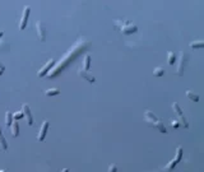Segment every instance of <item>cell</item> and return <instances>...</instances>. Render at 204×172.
<instances>
[{
    "instance_id": "cell-3",
    "label": "cell",
    "mask_w": 204,
    "mask_h": 172,
    "mask_svg": "<svg viewBox=\"0 0 204 172\" xmlns=\"http://www.w3.org/2000/svg\"><path fill=\"white\" fill-rule=\"evenodd\" d=\"M187 59H189V56H187L186 52H180V61H179V66H177V72H176V74L179 77H181L184 74V70H185V68H186V64H187Z\"/></svg>"
},
{
    "instance_id": "cell-9",
    "label": "cell",
    "mask_w": 204,
    "mask_h": 172,
    "mask_svg": "<svg viewBox=\"0 0 204 172\" xmlns=\"http://www.w3.org/2000/svg\"><path fill=\"white\" fill-rule=\"evenodd\" d=\"M47 129H48V121L45 120L42 122V125H41V128H40V133H38V137H37L38 142H43L45 137H46V133H47Z\"/></svg>"
},
{
    "instance_id": "cell-12",
    "label": "cell",
    "mask_w": 204,
    "mask_h": 172,
    "mask_svg": "<svg viewBox=\"0 0 204 172\" xmlns=\"http://www.w3.org/2000/svg\"><path fill=\"white\" fill-rule=\"evenodd\" d=\"M10 128H12V135H13L14 138H17L19 135V125H18V122L13 121V124H12Z\"/></svg>"
},
{
    "instance_id": "cell-8",
    "label": "cell",
    "mask_w": 204,
    "mask_h": 172,
    "mask_svg": "<svg viewBox=\"0 0 204 172\" xmlns=\"http://www.w3.org/2000/svg\"><path fill=\"white\" fill-rule=\"evenodd\" d=\"M22 112H23L24 116L27 117V124L30 125V126L33 125V117H32L30 106H28V105H23V106H22Z\"/></svg>"
},
{
    "instance_id": "cell-6",
    "label": "cell",
    "mask_w": 204,
    "mask_h": 172,
    "mask_svg": "<svg viewBox=\"0 0 204 172\" xmlns=\"http://www.w3.org/2000/svg\"><path fill=\"white\" fill-rule=\"evenodd\" d=\"M54 65H55V61L52 60V59H50V60H48L47 63L45 64L43 66H42V68H41L40 70H38L37 75H38V77H45V75H47V74H48V72L51 70V68L54 66Z\"/></svg>"
},
{
    "instance_id": "cell-1",
    "label": "cell",
    "mask_w": 204,
    "mask_h": 172,
    "mask_svg": "<svg viewBox=\"0 0 204 172\" xmlns=\"http://www.w3.org/2000/svg\"><path fill=\"white\" fill-rule=\"evenodd\" d=\"M144 119H145L147 124H148L149 126H152V128H154V129H158L160 130V133H162V134H167L166 126L163 125V122L153 112H150V111L147 110V111L144 112Z\"/></svg>"
},
{
    "instance_id": "cell-15",
    "label": "cell",
    "mask_w": 204,
    "mask_h": 172,
    "mask_svg": "<svg viewBox=\"0 0 204 172\" xmlns=\"http://www.w3.org/2000/svg\"><path fill=\"white\" fill-rule=\"evenodd\" d=\"M167 61H169L170 65H174L175 63H176V56H175V54H174L172 51L167 52Z\"/></svg>"
},
{
    "instance_id": "cell-26",
    "label": "cell",
    "mask_w": 204,
    "mask_h": 172,
    "mask_svg": "<svg viewBox=\"0 0 204 172\" xmlns=\"http://www.w3.org/2000/svg\"><path fill=\"white\" fill-rule=\"evenodd\" d=\"M3 73H4V70H1V69H0V75H1V74H3Z\"/></svg>"
},
{
    "instance_id": "cell-7",
    "label": "cell",
    "mask_w": 204,
    "mask_h": 172,
    "mask_svg": "<svg viewBox=\"0 0 204 172\" xmlns=\"http://www.w3.org/2000/svg\"><path fill=\"white\" fill-rule=\"evenodd\" d=\"M30 7H24V10H23V15H22V19H20V24H19V28L20 30H24L27 26V22H28V17H30Z\"/></svg>"
},
{
    "instance_id": "cell-4",
    "label": "cell",
    "mask_w": 204,
    "mask_h": 172,
    "mask_svg": "<svg viewBox=\"0 0 204 172\" xmlns=\"http://www.w3.org/2000/svg\"><path fill=\"white\" fill-rule=\"evenodd\" d=\"M172 108H174V111L176 112L177 116L180 117V120H181V122L184 124V126H185V128H189V122L186 121L185 115H184V112L181 111V108H180V106H179L177 102H174V103H172Z\"/></svg>"
},
{
    "instance_id": "cell-18",
    "label": "cell",
    "mask_w": 204,
    "mask_h": 172,
    "mask_svg": "<svg viewBox=\"0 0 204 172\" xmlns=\"http://www.w3.org/2000/svg\"><path fill=\"white\" fill-rule=\"evenodd\" d=\"M163 74H165V69H163L162 66H157L153 70V75L154 77H162Z\"/></svg>"
},
{
    "instance_id": "cell-10",
    "label": "cell",
    "mask_w": 204,
    "mask_h": 172,
    "mask_svg": "<svg viewBox=\"0 0 204 172\" xmlns=\"http://www.w3.org/2000/svg\"><path fill=\"white\" fill-rule=\"evenodd\" d=\"M36 28H37L38 38L41 41H45V38H46V30H45V24L42 22H37V23H36Z\"/></svg>"
},
{
    "instance_id": "cell-19",
    "label": "cell",
    "mask_w": 204,
    "mask_h": 172,
    "mask_svg": "<svg viewBox=\"0 0 204 172\" xmlns=\"http://www.w3.org/2000/svg\"><path fill=\"white\" fill-rule=\"evenodd\" d=\"M204 46V42L200 40V41H195V42H191L190 43V47H193V48H202Z\"/></svg>"
},
{
    "instance_id": "cell-2",
    "label": "cell",
    "mask_w": 204,
    "mask_h": 172,
    "mask_svg": "<svg viewBox=\"0 0 204 172\" xmlns=\"http://www.w3.org/2000/svg\"><path fill=\"white\" fill-rule=\"evenodd\" d=\"M115 27H117V30H120L122 32V35H132L138 31L135 24H132L126 19L125 20H120V19L115 20Z\"/></svg>"
},
{
    "instance_id": "cell-21",
    "label": "cell",
    "mask_w": 204,
    "mask_h": 172,
    "mask_svg": "<svg viewBox=\"0 0 204 172\" xmlns=\"http://www.w3.org/2000/svg\"><path fill=\"white\" fill-rule=\"evenodd\" d=\"M23 116H24V115H23V112L20 111V112H15V113L13 115V119H14L15 121H18V120H20V119H22Z\"/></svg>"
},
{
    "instance_id": "cell-14",
    "label": "cell",
    "mask_w": 204,
    "mask_h": 172,
    "mask_svg": "<svg viewBox=\"0 0 204 172\" xmlns=\"http://www.w3.org/2000/svg\"><path fill=\"white\" fill-rule=\"evenodd\" d=\"M0 145H1V148H3L4 152H7V150H8V143H7L5 138H4V135L1 133V129H0Z\"/></svg>"
},
{
    "instance_id": "cell-28",
    "label": "cell",
    "mask_w": 204,
    "mask_h": 172,
    "mask_svg": "<svg viewBox=\"0 0 204 172\" xmlns=\"http://www.w3.org/2000/svg\"><path fill=\"white\" fill-rule=\"evenodd\" d=\"M0 172H5V171H4V170H0Z\"/></svg>"
},
{
    "instance_id": "cell-24",
    "label": "cell",
    "mask_w": 204,
    "mask_h": 172,
    "mask_svg": "<svg viewBox=\"0 0 204 172\" xmlns=\"http://www.w3.org/2000/svg\"><path fill=\"white\" fill-rule=\"evenodd\" d=\"M0 69H1V70H5V66H4L1 63H0Z\"/></svg>"
},
{
    "instance_id": "cell-25",
    "label": "cell",
    "mask_w": 204,
    "mask_h": 172,
    "mask_svg": "<svg viewBox=\"0 0 204 172\" xmlns=\"http://www.w3.org/2000/svg\"><path fill=\"white\" fill-rule=\"evenodd\" d=\"M60 172H69V170H68V168H63V170H61Z\"/></svg>"
},
{
    "instance_id": "cell-16",
    "label": "cell",
    "mask_w": 204,
    "mask_h": 172,
    "mask_svg": "<svg viewBox=\"0 0 204 172\" xmlns=\"http://www.w3.org/2000/svg\"><path fill=\"white\" fill-rule=\"evenodd\" d=\"M12 124H13V116L10 115L9 111L5 112V125L8 126V128H10Z\"/></svg>"
},
{
    "instance_id": "cell-11",
    "label": "cell",
    "mask_w": 204,
    "mask_h": 172,
    "mask_svg": "<svg viewBox=\"0 0 204 172\" xmlns=\"http://www.w3.org/2000/svg\"><path fill=\"white\" fill-rule=\"evenodd\" d=\"M78 75L83 78L84 80L89 82V83H95V82H96V78H95V77L91 75V74H88L87 72H85V70H82V69H79V70H78Z\"/></svg>"
},
{
    "instance_id": "cell-13",
    "label": "cell",
    "mask_w": 204,
    "mask_h": 172,
    "mask_svg": "<svg viewBox=\"0 0 204 172\" xmlns=\"http://www.w3.org/2000/svg\"><path fill=\"white\" fill-rule=\"evenodd\" d=\"M60 93L59 88H50V89H46L45 91V95L48 96V97H52V96H58Z\"/></svg>"
},
{
    "instance_id": "cell-22",
    "label": "cell",
    "mask_w": 204,
    "mask_h": 172,
    "mask_svg": "<svg viewBox=\"0 0 204 172\" xmlns=\"http://www.w3.org/2000/svg\"><path fill=\"white\" fill-rule=\"evenodd\" d=\"M107 172H117V166L115 163H112V165L109 166V171Z\"/></svg>"
},
{
    "instance_id": "cell-17",
    "label": "cell",
    "mask_w": 204,
    "mask_h": 172,
    "mask_svg": "<svg viewBox=\"0 0 204 172\" xmlns=\"http://www.w3.org/2000/svg\"><path fill=\"white\" fill-rule=\"evenodd\" d=\"M186 97L189 98L190 101H194V102H198L199 101V96L195 95V93H193L191 91H186Z\"/></svg>"
},
{
    "instance_id": "cell-5",
    "label": "cell",
    "mask_w": 204,
    "mask_h": 172,
    "mask_svg": "<svg viewBox=\"0 0 204 172\" xmlns=\"http://www.w3.org/2000/svg\"><path fill=\"white\" fill-rule=\"evenodd\" d=\"M181 157H182V148H181V147H177V148H176V157H175L170 163H167L166 170H172L174 167L179 163V161L181 159Z\"/></svg>"
},
{
    "instance_id": "cell-20",
    "label": "cell",
    "mask_w": 204,
    "mask_h": 172,
    "mask_svg": "<svg viewBox=\"0 0 204 172\" xmlns=\"http://www.w3.org/2000/svg\"><path fill=\"white\" fill-rule=\"evenodd\" d=\"M89 64H91V56H89V55H85V56H84V66H83L85 72H87L88 69H89Z\"/></svg>"
},
{
    "instance_id": "cell-23",
    "label": "cell",
    "mask_w": 204,
    "mask_h": 172,
    "mask_svg": "<svg viewBox=\"0 0 204 172\" xmlns=\"http://www.w3.org/2000/svg\"><path fill=\"white\" fill-rule=\"evenodd\" d=\"M171 125H172L175 129H177V128H179V122H177V120H175V119H172V120H171Z\"/></svg>"
},
{
    "instance_id": "cell-27",
    "label": "cell",
    "mask_w": 204,
    "mask_h": 172,
    "mask_svg": "<svg viewBox=\"0 0 204 172\" xmlns=\"http://www.w3.org/2000/svg\"><path fill=\"white\" fill-rule=\"evenodd\" d=\"M1 36H3V31H0V37H1Z\"/></svg>"
}]
</instances>
